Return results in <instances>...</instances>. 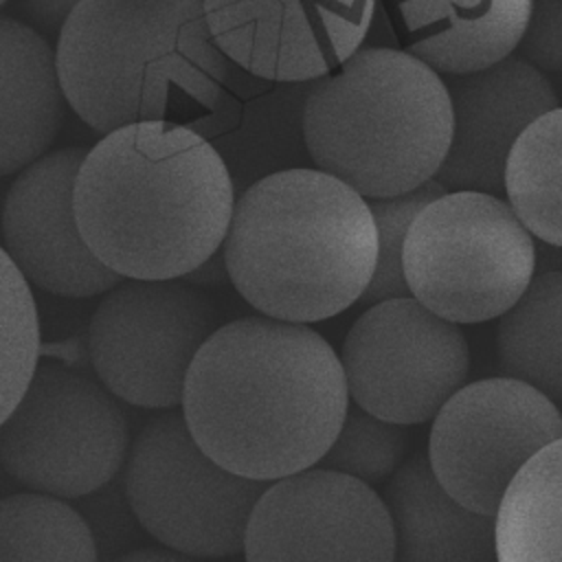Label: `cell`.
<instances>
[{
	"label": "cell",
	"instance_id": "1",
	"mask_svg": "<svg viewBox=\"0 0 562 562\" xmlns=\"http://www.w3.org/2000/svg\"><path fill=\"white\" fill-rule=\"evenodd\" d=\"M200 448L233 474L274 483L316 468L349 411L340 356L305 323L246 316L217 327L184 384Z\"/></svg>",
	"mask_w": 562,
	"mask_h": 562
},
{
	"label": "cell",
	"instance_id": "2",
	"mask_svg": "<svg viewBox=\"0 0 562 562\" xmlns=\"http://www.w3.org/2000/svg\"><path fill=\"white\" fill-rule=\"evenodd\" d=\"M217 149L173 121L105 134L75 182L79 231L123 279H178L224 246L235 211Z\"/></svg>",
	"mask_w": 562,
	"mask_h": 562
},
{
	"label": "cell",
	"instance_id": "3",
	"mask_svg": "<svg viewBox=\"0 0 562 562\" xmlns=\"http://www.w3.org/2000/svg\"><path fill=\"white\" fill-rule=\"evenodd\" d=\"M233 288L259 314L316 323L362 299L378 261L367 198L321 169H281L235 202L224 239Z\"/></svg>",
	"mask_w": 562,
	"mask_h": 562
},
{
	"label": "cell",
	"instance_id": "4",
	"mask_svg": "<svg viewBox=\"0 0 562 562\" xmlns=\"http://www.w3.org/2000/svg\"><path fill=\"white\" fill-rule=\"evenodd\" d=\"M55 55L68 105L103 136L209 110L228 75L202 0H81Z\"/></svg>",
	"mask_w": 562,
	"mask_h": 562
},
{
	"label": "cell",
	"instance_id": "5",
	"mask_svg": "<svg viewBox=\"0 0 562 562\" xmlns=\"http://www.w3.org/2000/svg\"><path fill=\"white\" fill-rule=\"evenodd\" d=\"M443 77L408 50L367 46L316 79L303 138L316 169L362 198H393L435 180L452 143Z\"/></svg>",
	"mask_w": 562,
	"mask_h": 562
},
{
	"label": "cell",
	"instance_id": "6",
	"mask_svg": "<svg viewBox=\"0 0 562 562\" xmlns=\"http://www.w3.org/2000/svg\"><path fill=\"white\" fill-rule=\"evenodd\" d=\"M402 266L411 296L450 323L474 325L501 318L525 294L536 246L509 202L461 189L413 220Z\"/></svg>",
	"mask_w": 562,
	"mask_h": 562
},
{
	"label": "cell",
	"instance_id": "7",
	"mask_svg": "<svg viewBox=\"0 0 562 562\" xmlns=\"http://www.w3.org/2000/svg\"><path fill=\"white\" fill-rule=\"evenodd\" d=\"M266 487L211 459L182 413L147 419L125 461V498L138 525L158 544L200 560L244 551Z\"/></svg>",
	"mask_w": 562,
	"mask_h": 562
},
{
	"label": "cell",
	"instance_id": "8",
	"mask_svg": "<svg viewBox=\"0 0 562 562\" xmlns=\"http://www.w3.org/2000/svg\"><path fill=\"white\" fill-rule=\"evenodd\" d=\"M130 454V430L112 393L64 367H37L0 424L2 470L22 487L81 498L110 483Z\"/></svg>",
	"mask_w": 562,
	"mask_h": 562
},
{
	"label": "cell",
	"instance_id": "9",
	"mask_svg": "<svg viewBox=\"0 0 562 562\" xmlns=\"http://www.w3.org/2000/svg\"><path fill=\"white\" fill-rule=\"evenodd\" d=\"M217 327L220 307L206 290L178 279H125L90 318L88 356L119 400L176 408L198 351Z\"/></svg>",
	"mask_w": 562,
	"mask_h": 562
},
{
	"label": "cell",
	"instance_id": "10",
	"mask_svg": "<svg viewBox=\"0 0 562 562\" xmlns=\"http://www.w3.org/2000/svg\"><path fill=\"white\" fill-rule=\"evenodd\" d=\"M340 362L349 397L367 413L415 426L441 411L470 373V347L415 296L369 305L349 327Z\"/></svg>",
	"mask_w": 562,
	"mask_h": 562
},
{
	"label": "cell",
	"instance_id": "11",
	"mask_svg": "<svg viewBox=\"0 0 562 562\" xmlns=\"http://www.w3.org/2000/svg\"><path fill=\"white\" fill-rule=\"evenodd\" d=\"M562 439V415L516 378L461 386L435 415L428 461L443 490L472 512L496 516L516 474Z\"/></svg>",
	"mask_w": 562,
	"mask_h": 562
},
{
	"label": "cell",
	"instance_id": "12",
	"mask_svg": "<svg viewBox=\"0 0 562 562\" xmlns=\"http://www.w3.org/2000/svg\"><path fill=\"white\" fill-rule=\"evenodd\" d=\"M246 562H393L386 501L367 483L310 468L270 483L244 538Z\"/></svg>",
	"mask_w": 562,
	"mask_h": 562
},
{
	"label": "cell",
	"instance_id": "13",
	"mask_svg": "<svg viewBox=\"0 0 562 562\" xmlns=\"http://www.w3.org/2000/svg\"><path fill=\"white\" fill-rule=\"evenodd\" d=\"M222 53L268 81H316L356 55L375 0H202Z\"/></svg>",
	"mask_w": 562,
	"mask_h": 562
},
{
	"label": "cell",
	"instance_id": "14",
	"mask_svg": "<svg viewBox=\"0 0 562 562\" xmlns=\"http://www.w3.org/2000/svg\"><path fill=\"white\" fill-rule=\"evenodd\" d=\"M90 149H50L11 180L2 206V250L24 279L50 294H105L121 274L97 259L75 213V182Z\"/></svg>",
	"mask_w": 562,
	"mask_h": 562
},
{
	"label": "cell",
	"instance_id": "15",
	"mask_svg": "<svg viewBox=\"0 0 562 562\" xmlns=\"http://www.w3.org/2000/svg\"><path fill=\"white\" fill-rule=\"evenodd\" d=\"M454 130L450 151L435 176L448 191H505L514 143L542 114L560 108L542 70L520 55L468 75H446Z\"/></svg>",
	"mask_w": 562,
	"mask_h": 562
},
{
	"label": "cell",
	"instance_id": "16",
	"mask_svg": "<svg viewBox=\"0 0 562 562\" xmlns=\"http://www.w3.org/2000/svg\"><path fill=\"white\" fill-rule=\"evenodd\" d=\"M68 99L50 42L0 15V176L9 178L46 156L66 121Z\"/></svg>",
	"mask_w": 562,
	"mask_h": 562
},
{
	"label": "cell",
	"instance_id": "17",
	"mask_svg": "<svg viewBox=\"0 0 562 562\" xmlns=\"http://www.w3.org/2000/svg\"><path fill=\"white\" fill-rule=\"evenodd\" d=\"M406 50L439 75H468L507 59L533 0H393Z\"/></svg>",
	"mask_w": 562,
	"mask_h": 562
},
{
	"label": "cell",
	"instance_id": "18",
	"mask_svg": "<svg viewBox=\"0 0 562 562\" xmlns=\"http://www.w3.org/2000/svg\"><path fill=\"white\" fill-rule=\"evenodd\" d=\"M384 501L395 529L393 562H498L496 516L452 498L428 454H413L395 470Z\"/></svg>",
	"mask_w": 562,
	"mask_h": 562
},
{
	"label": "cell",
	"instance_id": "19",
	"mask_svg": "<svg viewBox=\"0 0 562 562\" xmlns=\"http://www.w3.org/2000/svg\"><path fill=\"white\" fill-rule=\"evenodd\" d=\"M498 562H562V439L512 481L496 514Z\"/></svg>",
	"mask_w": 562,
	"mask_h": 562
},
{
	"label": "cell",
	"instance_id": "20",
	"mask_svg": "<svg viewBox=\"0 0 562 562\" xmlns=\"http://www.w3.org/2000/svg\"><path fill=\"white\" fill-rule=\"evenodd\" d=\"M498 362L551 400H562V270L536 277L496 327Z\"/></svg>",
	"mask_w": 562,
	"mask_h": 562
},
{
	"label": "cell",
	"instance_id": "21",
	"mask_svg": "<svg viewBox=\"0 0 562 562\" xmlns=\"http://www.w3.org/2000/svg\"><path fill=\"white\" fill-rule=\"evenodd\" d=\"M505 193L531 235L562 248V105L536 119L514 143Z\"/></svg>",
	"mask_w": 562,
	"mask_h": 562
},
{
	"label": "cell",
	"instance_id": "22",
	"mask_svg": "<svg viewBox=\"0 0 562 562\" xmlns=\"http://www.w3.org/2000/svg\"><path fill=\"white\" fill-rule=\"evenodd\" d=\"M0 562H97V544L64 498L18 492L0 503Z\"/></svg>",
	"mask_w": 562,
	"mask_h": 562
},
{
	"label": "cell",
	"instance_id": "23",
	"mask_svg": "<svg viewBox=\"0 0 562 562\" xmlns=\"http://www.w3.org/2000/svg\"><path fill=\"white\" fill-rule=\"evenodd\" d=\"M2 316H0V386L2 419L13 413L29 389L40 358V321L31 283L2 250Z\"/></svg>",
	"mask_w": 562,
	"mask_h": 562
},
{
	"label": "cell",
	"instance_id": "24",
	"mask_svg": "<svg viewBox=\"0 0 562 562\" xmlns=\"http://www.w3.org/2000/svg\"><path fill=\"white\" fill-rule=\"evenodd\" d=\"M406 446L408 437L400 424L380 419L353 404L318 465L349 474L373 487L395 474L404 461Z\"/></svg>",
	"mask_w": 562,
	"mask_h": 562
},
{
	"label": "cell",
	"instance_id": "25",
	"mask_svg": "<svg viewBox=\"0 0 562 562\" xmlns=\"http://www.w3.org/2000/svg\"><path fill=\"white\" fill-rule=\"evenodd\" d=\"M443 193H448V189L441 182L428 180L415 191L402 195L367 200L378 228V261L373 279L367 285L360 303L373 305L386 299L411 294L402 266L404 241L413 220L424 211L426 204L441 198Z\"/></svg>",
	"mask_w": 562,
	"mask_h": 562
},
{
	"label": "cell",
	"instance_id": "26",
	"mask_svg": "<svg viewBox=\"0 0 562 562\" xmlns=\"http://www.w3.org/2000/svg\"><path fill=\"white\" fill-rule=\"evenodd\" d=\"M518 53L542 72H562V0H533Z\"/></svg>",
	"mask_w": 562,
	"mask_h": 562
},
{
	"label": "cell",
	"instance_id": "27",
	"mask_svg": "<svg viewBox=\"0 0 562 562\" xmlns=\"http://www.w3.org/2000/svg\"><path fill=\"white\" fill-rule=\"evenodd\" d=\"M79 4L81 0H9V4L2 7V13L18 18L46 40H59L61 29Z\"/></svg>",
	"mask_w": 562,
	"mask_h": 562
},
{
	"label": "cell",
	"instance_id": "28",
	"mask_svg": "<svg viewBox=\"0 0 562 562\" xmlns=\"http://www.w3.org/2000/svg\"><path fill=\"white\" fill-rule=\"evenodd\" d=\"M112 562H200V558H191L167 547H140L114 558Z\"/></svg>",
	"mask_w": 562,
	"mask_h": 562
},
{
	"label": "cell",
	"instance_id": "29",
	"mask_svg": "<svg viewBox=\"0 0 562 562\" xmlns=\"http://www.w3.org/2000/svg\"><path fill=\"white\" fill-rule=\"evenodd\" d=\"M0 4H2V7H7V4H9V0H0Z\"/></svg>",
	"mask_w": 562,
	"mask_h": 562
}]
</instances>
